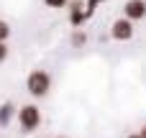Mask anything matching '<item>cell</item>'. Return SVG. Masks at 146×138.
<instances>
[{"instance_id":"6da1fadb","label":"cell","mask_w":146,"mask_h":138,"mask_svg":"<svg viewBox=\"0 0 146 138\" xmlns=\"http://www.w3.org/2000/svg\"><path fill=\"white\" fill-rule=\"evenodd\" d=\"M26 87H28V92H31L33 97L49 95V90H51V77H49V72L33 69V72L28 74V79H26Z\"/></svg>"},{"instance_id":"7a4b0ae2","label":"cell","mask_w":146,"mask_h":138,"mask_svg":"<svg viewBox=\"0 0 146 138\" xmlns=\"http://www.w3.org/2000/svg\"><path fill=\"white\" fill-rule=\"evenodd\" d=\"M18 123H21V128L28 133V131H36L38 125H41V110L36 108V105H23L18 113Z\"/></svg>"},{"instance_id":"3957f363","label":"cell","mask_w":146,"mask_h":138,"mask_svg":"<svg viewBox=\"0 0 146 138\" xmlns=\"http://www.w3.org/2000/svg\"><path fill=\"white\" fill-rule=\"evenodd\" d=\"M113 38L115 41H128L131 36H133V20H128V18H118L115 23H113Z\"/></svg>"},{"instance_id":"277c9868","label":"cell","mask_w":146,"mask_h":138,"mask_svg":"<svg viewBox=\"0 0 146 138\" xmlns=\"http://www.w3.org/2000/svg\"><path fill=\"white\" fill-rule=\"evenodd\" d=\"M123 15H126L128 20H141L146 15V3L144 0H128V3L123 5Z\"/></svg>"},{"instance_id":"5b68a950","label":"cell","mask_w":146,"mask_h":138,"mask_svg":"<svg viewBox=\"0 0 146 138\" xmlns=\"http://www.w3.org/2000/svg\"><path fill=\"white\" fill-rule=\"evenodd\" d=\"M13 113H15V108H13L10 102H3V105H0V125H8L10 118H13Z\"/></svg>"},{"instance_id":"8992f818","label":"cell","mask_w":146,"mask_h":138,"mask_svg":"<svg viewBox=\"0 0 146 138\" xmlns=\"http://www.w3.org/2000/svg\"><path fill=\"white\" fill-rule=\"evenodd\" d=\"M85 18H87V13H82L80 8H74V10H72V23H74V26L85 23Z\"/></svg>"},{"instance_id":"52a82bcc","label":"cell","mask_w":146,"mask_h":138,"mask_svg":"<svg viewBox=\"0 0 146 138\" xmlns=\"http://www.w3.org/2000/svg\"><path fill=\"white\" fill-rule=\"evenodd\" d=\"M85 41H87V36H85L82 31H77V33L72 36V44H74V46H85Z\"/></svg>"},{"instance_id":"ba28073f","label":"cell","mask_w":146,"mask_h":138,"mask_svg":"<svg viewBox=\"0 0 146 138\" xmlns=\"http://www.w3.org/2000/svg\"><path fill=\"white\" fill-rule=\"evenodd\" d=\"M8 36H10V26H8L5 20H0V41H5Z\"/></svg>"},{"instance_id":"9c48e42d","label":"cell","mask_w":146,"mask_h":138,"mask_svg":"<svg viewBox=\"0 0 146 138\" xmlns=\"http://www.w3.org/2000/svg\"><path fill=\"white\" fill-rule=\"evenodd\" d=\"M44 3H46L49 8H64V5H67V0H44Z\"/></svg>"},{"instance_id":"30bf717a","label":"cell","mask_w":146,"mask_h":138,"mask_svg":"<svg viewBox=\"0 0 146 138\" xmlns=\"http://www.w3.org/2000/svg\"><path fill=\"white\" fill-rule=\"evenodd\" d=\"M8 59V46H5V41H0V64Z\"/></svg>"},{"instance_id":"8fae6325","label":"cell","mask_w":146,"mask_h":138,"mask_svg":"<svg viewBox=\"0 0 146 138\" xmlns=\"http://www.w3.org/2000/svg\"><path fill=\"white\" fill-rule=\"evenodd\" d=\"M126 138H144L141 133H131V136H126Z\"/></svg>"},{"instance_id":"7c38bea8","label":"cell","mask_w":146,"mask_h":138,"mask_svg":"<svg viewBox=\"0 0 146 138\" xmlns=\"http://www.w3.org/2000/svg\"><path fill=\"white\" fill-rule=\"evenodd\" d=\"M141 136H144V138H146V125H144V128H141Z\"/></svg>"},{"instance_id":"4fadbf2b","label":"cell","mask_w":146,"mask_h":138,"mask_svg":"<svg viewBox=\"0 0 146 138\" xmlns=\"http://www.w3.org/2000/svg\"><path fill=\"white\" fill-rule=\"evenodd\" d=\"M59 138H67V136H59Z\"/></svg>"}]
</instances>
